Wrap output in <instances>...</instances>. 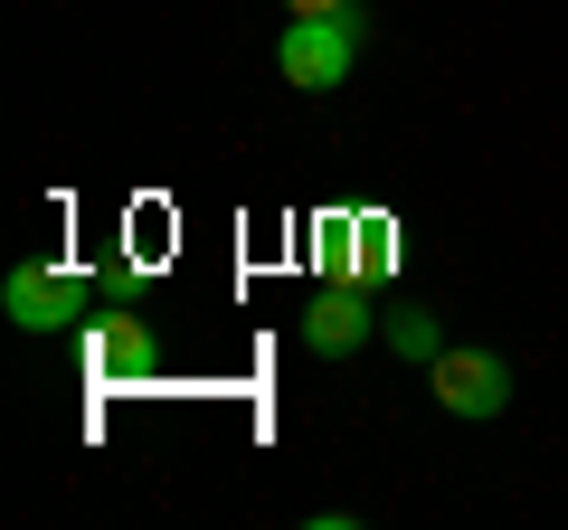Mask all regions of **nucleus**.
I'll return each instance as SVG.
<instances>
[{
  "mask_svg": "<svg viewBox=\"0 0 568 530\" xmlns=\"http://www.w3.org/2000/svg\"><path fill=\"white\" fill-rule=\"evenodd\" d=\"M361 39H369L361 0H351L342 20H284L275 67H284V85H304V95H332V85L351 77V58H361Z\"/></svg>",
  "mask_w": 568,
  "mask_h": 530,
  "instance_id": "f257e3e1",
  "label": "nucleus"
},
{
  "mask_svg": "<svg viewBox=\"0 0 568 530\" xmlns=\"http://www.w3.org/2000/svg\"><path fill=\"white\" fill-rule=\"evenodd\" d=\"M426 379H436V408L446 417H503L511 408V360L503 350H436Z\"/></svg>",
  "mask_w": 568,
  "mask_h": 530,
  "instance_id": "f03ea898",
  "label": "nucleus"
},
{
  "mask_svg": "<svg viewBox=\"0 0 568 530\" xmlns=\"http://www.w3.org/2000/svg\"><path fill=\"white\" fill-rule=\"evenodd\" d=\"M85 304H95V294H85L77 265H20L10 294H0V313L20 332H67V323H85Z\"/></svg>",
  "mask_w": 568,
  "mask_h": 530,
  "instance_id": "7ed1b4c3",
  "label": "nucleus"
},
{
  "mask_svg": "<svg viewBox=\"0 0 568 530\" xmlns=\"http://www.w3.org/2000/svg\"><path fill=\"white\" fill-rule=\"evenodd\" d=\"M323 265H332V275H361V285H388V275H398V218H379V208H361V218H332Z\"/></svg>",
  "mask_w": 568,
  "mask_h": 530,
  "instance_id": "20e7f679",
  "label": "nucleus"
},
{
  "mask_svg": "<svg viewBox=\"0 0 568 530\" xmlns=\"http://www.w3.org/2000/svg\"><path fill=\"white\" fill-rule=\"evenodd\" d=\"M369 294H379V285H361V275H332V285L313 294L304 342L323 350V360H342V350H361V342H369Z\"/></svg>",
  "mask_w": 568,
  "mask_h": 530,
  "instance_id": "39448f33",
  "label": "nucleus"
},
{
  "mask_svg": "<svg viewBox=\"0 0 568 530\" xmlns=\"http://www.w3.org/2000/svg\"><path fill=\"white\" fill-rule=\"evenodd\" d=\"M152 369V332L133 323V313H114V323L95 332V379H142Z\"/></svg>",
  "mask_w": 568,
  "mask_h": 530,
  "instance_id": "423d86ee",
  "label": "nucleus"
},
{
  "mask_svg": "<svg viewBox=\"0 0 568 530\" xmlns=\"http://www.w3.org/2000/svg\"><path fill=\"white\" fill-rule=\"evenodd\" d=\"M388 350H407V360H436V323H426V313H398V323H388Z\"/></svg>",
  "mask_w": 568,
  "mask_h": 530,
  "instance_id": "0eeeda50",
  "label": "nucleus"
},
{
  "mask_svg": "<svg viewBox=\"0 0 568 530\" xmlns=\"http://www.w3.org/2000/svg\"><path fill=\"white\" fill-rule=\"evenodd\" d=\"M351 0H284V20H342Z\"/></svg>",
  "mask_w": 568,
  "mask_h": 530,
  "instance_id": "6e6552de",
  "label": "nucleus"
}]
</instances>
